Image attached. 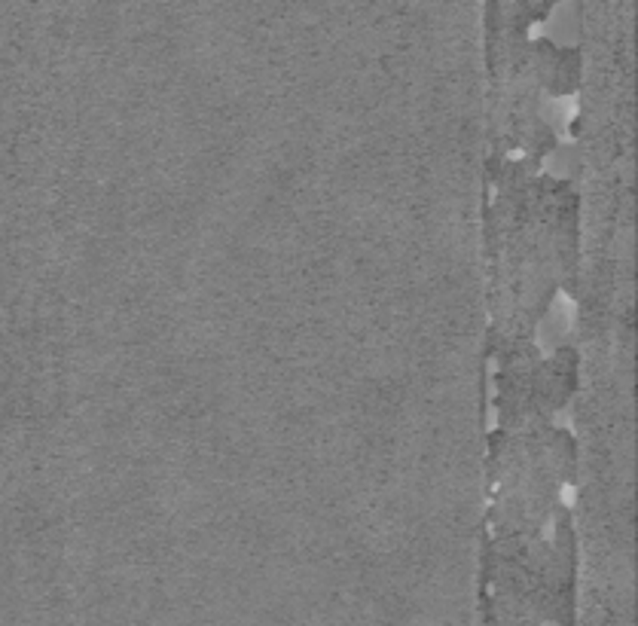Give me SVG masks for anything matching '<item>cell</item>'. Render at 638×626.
<instances>
[{
	"mask_svg": "<svg viewBox=\"0 0 638 626\" xmlns=\"http://www.w3.org/2000/svg\"><path fill=\"white\" fill-rule=\"evenodd\" d=\"M574 113H578V101L574 98H556L553 104H550V122L556 125H568Z\"/></svg>",
	"mask_w": 638,
	"mask_h": 626,
	"instance_id": "obj_1",
	"label": "cell"
},
{
	"mask_svg": "<svg viewBox=\"0 0 638 626\" xmlns=\"http://www.w3.org/2000/svg\"><path fill=\"white\" fill-rule=\"evenodd\" d=\"M574 498H578V495H574V486H565L562 489V501H565V504H574Z\"/></svg>",
	"mask_w": 638,
	"mask_h": 626,
	"instance_id": "obj_2",
	"label": "cell"
}]
</instances>
